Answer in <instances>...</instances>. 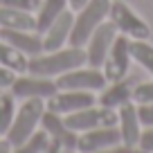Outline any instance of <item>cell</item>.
<instances>
[{
    "instance_id": "cell-12",
    "label": "cell",
    "mask_w": 153,
    "mask_h": 153,
    "mask_svg": "<svg viewBox=\"0 0 153 153\" xmlns=\"http://www.w3.org/2000/svg\"><path fill=\"white\" fill-rule=\"evenodd\" d=\"M120 142H122V135L117 126H101V128L83 131L76 137V153H97L101 149Z\"/></svg>"
},
{
    "instance_id": "cell-17",
    "label": "cell",
    "mask_w": 153,
    "mask_h": 153,
    "mask_svg": "<svg viewBox=\"0 0 153 153\" xmlns=\"http://www.w3.org/2000/svg\"><path fill=\"white\" fill-rule=\"evenodd\" d=\"M0 29H36L34 11L0 5Z\"/></svg>"
},
{
    "instance_id": "cell-31",
    "label": "cell",
    "mask_w": 153,
    "mask_h": 153,
    "mask_svg": "<svg viewBox=\"0 0 153 153\" xmlns=\"http://www.w3.org/2000/svg\"><path fill=\"white\" fill-rule=\"evenodd\" d=\"M45 153H74V151H63V149H56V146H52V144H50Z\"/></svg>"
},
{
    "instance_id": "cell-25",
    "label": "cell",
    "mask_w": 153,
    "mask_h": 153,
    "mask_svg": "<svg viewBox=\"0 0 153 153\" xmlns=\"http://www.w3.org/2000/svg\"><path fill=\"white\" fill-rule=\"evenodd\" d=\"M137 149L153 153V126H144L142 135H140V142H137Z\"/></svg>"
},
{
    "instance_id": "cell-24",
    "label": "cell",
    "mask_w": 153,
    "mask_h": 153,
    "mask_svg": "<svg viewBox=\"0 0 153 153\" xmlns=\"http://www.w3.org/2000/svg\"><path fill=\"white\" fill-rule=\"evenodd\" d=\"M2 7H16V9H25V11H34L36 14L41 0H0Z\"/></svg>"
},
{
    "instance_id": "cell-5",
    "label": "cell",
    "mask_w": 153,
    "mask_h": 153,
    "mask_svg": "<svg viewBox=\"0 0 153 153\" xmlns=\"http://www.w3.org/2000/svg\"><path fill=\"white\" fill-rule=\"evenodd\" d=\"M72 131L83 133V131H92V128H101V126H117V110L113 108H104L99 104H92L88 108H81L76 113L63 115Z\"/></svg>"
},
{
    "instance_id": "cell-3",
    "label": "cell",
    "mask_w": 153,
    "mask_h": 153,
    "mask_svg": "<svg viewBox=\"0 0 153 153\" xmlns=\"http://www.w3.org/2000/svg\"><path fill=\"white\" fill-rule=\"evenodd\" d=\"M110 11V0H88L81 9L74 11V23H72L70 34V45L83 48L90 34L99 27L104 20H108Z\"/></svg>"
},
{
    "instance_id": "cell-11",
    "label": "cell",
    "mask_w": 153,
    "mask_h": 153,
    "mask_svg": "<svg viewBox=\"0 0 153 153\" xmlns=\"http://www.w3.org/2000/svg\"><path fill=\"white\" fill-rule=\"evenodd\" d=\"M97 104V92L88 90H56L50 99H45V108L59 115H70L81 108Z\"/></svg>"
},
{
    "instance_id": "cell-20",
    "label": "cell",
    "mask_w": 153,
    "mask_h": 153,
    "mask_svg": "<svg viewBox=\"0 0 153 153\" xmlns=\"http://www.w3.org/2000/svg\"><path fill=\"white\" fill-rule=\"evenodd\" d=\"M16 115V97L11 90H0V137H5Z\"/></svg>"
},
{
    "instance_id": "cell-4",
    "label": "cell",
    "mask_w": 153,
    "mask_h": 153,
    "mask_svg": "<svg viewBox=\"0 0 153 153\" xmlns=\"http://www.w3.org/2000/svg\"><path fill=\"white\" fill-rule=\"evenodd\" d=\"M108 20L115 25L117 34H124L131 41H146L151 36V27L146 25V20L142 16H137L126 2L122 0H110V11Z\"/></svg>"
},
{
    "instance_id": "cell-13",
    "label": "cell",
    "mask_w": 153,
    "mask_h": 153,
    "mask_svg": "<svg viewBox=\"0 0 153 153\" xmlns=\"http://www.w3.org/2000/svg\"><path fill=\"white\" fill-rule=\"evenodd\" d=\"M72 23H74V11L68 9L59 16L54 23L48 25V29L41 32V41H43V52H52V50L65 48L70 45V34H72Z\"/></svg>"
},
{
    "instance_id": "cell-2",
    "label": "cell",
    "mask_w": 153,
    "mask_h": 153,
    "mask_svg": "<svg viewBox=\"0 0 153 153\" xmlns=\"http://www.w3.org/2000/svg\"><path fill=\"white\" fill-rule=\"evenodd\" d=\"M45 110V99H23V104L16 108L14 122L7 131L5 140L11 146H18L25 140H29L41 128V115Z\"/></svg>"
},
{
    "instance_id": "cell-8",
    "label": "cell",
    "mask_w": 153,
    "mask_h": 153,
    "mask_svg": "<svg viewBox=\"0 0 153 153\" xmlns=\"http://www.w3.org/2000/svg\"><path fill=\"white\" fill-rule=\"evenodd\" d=\"M106 76L101 72V68H90L81 65L74 70L65 72V74L56 76L59 90H88V92H99L106 86Z\"/></svg>"
},
{
    "instance_id": "cell-10",
    "label": "cell",
    "mask_w": 153,
    "mask_h": 153,
    "mask_svg": "<svg viewBox=\"0 0 153 153\" xmlns=\"http://www.w3.org/2000/svg\"><path fill=\"white\" fill-rule=\"evenodd\" d=\"M115 36H117L115 25L110 23V20H104V23L90 34V38H88L86 45H83V50H86V65H90V68H101L104 65L106 54H108Z\"/></svg>"
},
{
    "instance_id": "cell-23",
    "label": "cell",
    "mask_w": 153,
    "mask_h": 153,
    "mask_svg": "<svg viewBox=\"0 0 153 153\" xmlns=\"http://www.w3.org/2000/svg\"><path fill=\"white\" fill-rule=\"evenodd\" d=\"M133 101L137 106L153 104V81H144V83L133 86Z\"/></svg>"
},
{
    "instance_id": "cell-26",
    "label": "cell",
    "mask_w": 153,
    "mask_h": 153,
    "mask_svg": "<svg viewBox=\"0 0 153 153\" xmlns=\"http://www.w3.org/2000/svg\"><path fill=\"white\" fill-rule=\"evenodd\" d=\"M137 115L142 126H153V104H142L137 106Z\"/></svg>"
},
{
    "instance_id": "cell-27",
    "label": "cell",
    "mask_w": 153,
    "mask_h": 153,
    "mask_svg": "<svg viewBox=\"0 0 153 153\" xmlns=\"http://www.w3.org/2000/svg\"><path fill=\"white\" fill-rule=\"evenodd\" d=\"M14 79H16V72H11V70L0 65V90H9Z\"/></svg>"
},
{
    "instance_id": "cell-18",
    "label": "cell",
    "mask_w": 153,
    "mask_h": 153,
    "mask_svg": "<svg viewBox=\"0 0 153 153\" xmlns=\"http://www.w3.org/2000/svg\"><path fill=\"white\" fill-rule=\"evenodd\" d=\"M68 9H70L68 0H41L36 14H34L36 16V32L41 34L43 29H48V25L54 23V20Z\"/></svg>"
},
{
    "instance_id": "cell-32",
    "label": "cell",
    "mask_w": 153,
    "mask_h": 153,
    "mask_svg": "<svg viewBox=\"0 0 153 153\" xmlns=\"http://www.w3.org/2000/svg\"><path fill=\"white\" fill-rule=\"evenodd\" d=\"M133 153H151V151H144V149H137V146H135V151Z\"/></svg>"
},
{
    "instance_id": "cell-16",
    "label": "cell",
    "mask_w": 153,
    "mask_h": 153,
    "mask_svg": "<svg viewBox=\"0 0 153 153\" xmlns=\"http://www.w3.org/2000/svg\"><path fill=\"white\" fill-rule=\"evenodd\" d=\"M133 101V81L131 79H120V81H108L97 95V104L104 108L117 110L120 106Z\"/></svg>"
},
{
    "instance_id": "cell-29",
    "label": "cell",
    "mask_w": 153,
    "mask_h": 153,
    "mask_svg": "<svg viewBox=\"0 0 153 153\" xmlns=\"http://www.w3.org/2000/svg\"><path fill=\"white\" fill-rule=\"evenodd\" d=\"M88 0H68V5H70V9L72 11H76V9H81L83 5H86Z\"/></svg>"
},
{
    "instance_id": "cell-21",
    "label": "cell",
    "mask_w": 153,
    "mask_h": 153,
    "mask_svg": "<svg viewBox=\"0 0 153 153\" xmlns=\"http://www.w3.org/2000/svg\"><path fill=\"white\" fill-rule=\"evenodd\" d=\"M131 59L142 65L149 74H153V45L146 41H131Z\"/></svg>"
},
{
    "instance_id": "cell-9",
    "label": "cell",
    "mask_w": 153,
    "mask_h": 153,
    "mask_svg": "<svg viewBox=\"0 0 153 153\" xmlns=\"http://www.w3.org/2000/svg\"><path fill=\"white\" fill-rule=\"evenodd\" d=\"M41 131L48 133L52 146L63 149V151H76V137H79V133L68 126L63 115L45 108L43 115H41Z\"/></svg>"
},
{
    "instance_id": "cell-28",
    "label": "cell",
    "mask_w": 153,
    "mask_h": 153,
    "mask_svg": "<svg viewBox=\"0 0 153 153\" xmlns=\"http://www.w3.org/2000/svg\"><path fill=\"white\" fill-rule=\"evenodd\" d=\"M133 151H135V146H128V144L120 142V144H113V146L101 149V151H97V153H133Z\"/></svg>"
},
{
    "instance_id": "cell-19",
    "label": "cell",
    "mask_w": 153,
    "mask_h": 153,
    "mask_svg": "<svg viewBox=\"0 0 153 153\" xmlns=\"http://www.w3.org/2000/svg\"><path fill=\"white\" fill-rule=\"evenodd\" d=\"M27 61L29 59L25 56L23 52H18V50L11 48L7 41L0 38V65L2 68L16 72V74H23V72H27Z\"/></svg>"
},
{
    "instance_id": "cell-6",
    "label": "cell",
    "mask_w": 153,
    "mask_h": 153,
    "mask_svg": "<svg viewBox=\"0 0 153 153\" xmlns=\"http://www.w3.org/2000/svg\"><path fill=\"white\" fill-rule=\"evenodd\" d=\"M9 90L20 101L23 99H50L59 90V86H56V79L38 76V74H32V72H23V74H16Z\"/></svg>"
},
{
    "instance_id": "cell-30",
    "label": "cell",
    "mask_w": 153,
    "mask_h": 153,
    "mask_svg": "<svg viewBox=\"0 0 153 153\" xmlns=\"http://www.w3.org/2000/svg\"><path fill=\"white\" fill-rule=\"evenodd\" d=\"M0 153H11V144L5 137H0Z\"/></svg>"
},
{
    "instance_id": "cell-7",
    "label": "cell",
    "mask_w": 153,
    "mask_h": 153,
    "mask_svg": "<svg viewBox=\"0 0 153 153\" xmlns=\"http://www.w3.org/2000/svg\"><path fill=\"white\" fill-rule=\"evenodd\" d=\"M133 63L131 59V38L124 36V34H117L110 45L108 54H106V61L101 65V72H104L106 81H120L128 74V68Z\"/></svg>"
},
{
    "instance_id": "cell-14",
    "label": "cell",
    "mask_w": 153,
    "mask_h": 153,
    "mask_svg": "<svg viewBox=\"0 0 153 153\" xmlns=\"http://www.w3.org/2000/svg\"><path fill=\"white\" fill-rule=\"evenodd\" d=\"M117 128H120L122 142L128 146H137L140 135H142V122H140L135 101H128L117 108Z\"/></svg>"
},
{
    "instance_id": "cell-1",
    "label": "cell",
    "mask_w": 153,
    "mask_h": 153,
    "mask_svg": "<svg viewBox=\"0 0 153 153\" xmlns=\"http://www.w3.org/2000/svg\"><path fill=\"white\" fill-rule=\"evenodd\" d=\"M81 65H86V50L76 48V45H65V48L52 50V52H41L36 56H29L27 72L56 79V76Z\"/></svg>"
},
{
    "instance_id": "cell-33",
    "label": "cell",
    "mask_w": 153,
    "mask_h": 153,
    "mask_svg": "<svg viewBox=\"0 0 153 153\" xmlns=\"http://www.w3.org/2000/svg\"><path fill=\"white\" fill-rule=\"evenodd\" d=\"M74 153H76V151H74Z\"/></svg>"
},
{
    "instance_id": "cell-15",
    "label": "cell",
    "mask_w": 153,
    "mask_h": 153,
    "mask_svg": "<svg viewBox=\"0 0 153 153\" xmlns=\"http://www.w3.org/2000/svg\"><path fill=\"white\" fill-rule=\"evenodd\" d=\"M0 38L23 52L27 59L43 52V41L36 29H0Z\"/></svg>"
},
{
    "instance_id": "cell-22",
    "label": "cell",
    "mask_w": 153,
    "mask_h": 153,
    "mask_svg": "<svg viewBox=\"0 0 153 153\" xmlns=\"http://www.w3.org/2000/svg\"><path fill=\"white\" fill-rule=\"evenodd\" d=\"M50 146V137L45 131L38 128L36 133L32 135L29 140H25L23 144H18V146H11V153H45Z\"/></svg>"
}]
</instances>
